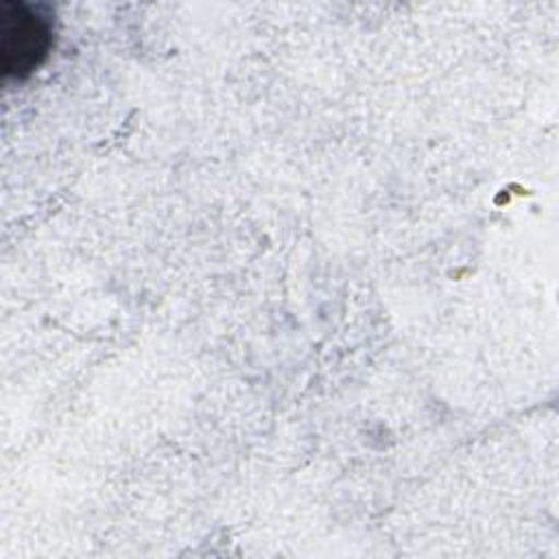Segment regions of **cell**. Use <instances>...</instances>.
Wrapping results in <instances>:
<instances>
[{"label": "cell", "instance_id": "cell-1", "mask_svg": "<svg viewBox=\"0 0 559 559\" xmlns=\"http://www.w3.org/2000/svg\"><path fill=\"white\" fill-rule=\"evenodd\" d=\"M50 46L48 22L24 2L0 4V61L4 74L22 76L39 66Z\"/></svg>", "mask_w": 559, "mask_h": 559}]
</instances>
